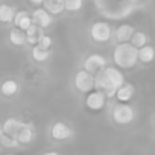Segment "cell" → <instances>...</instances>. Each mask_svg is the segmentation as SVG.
I'll return each mask as SVG.
<instances>
[{
	"label": "cell",
	"instance_id": "1",
	"mask_svg": "<svg viewBox=\"0 0 155 155\" xmlns=\"http://www.w3.org/2000/svg\"><path fill=\"white\" fill-rule=\"evenodd\" d=\"M125 84V76L117 67H105L94 74V90L104 93L108 97H114L116 90Z\"/></svg>",
	"mask_w": 155,
	"mask_h": 155
},
{
	"label": "cell",
	"instance_id": "2",
	"mask_svg": "<svg viewBox=\"0 0 155 155\" xmlns=\"http://www.w3.org/2000/svg\"><path fill=\"white\" fill-rule=\"evenodd\" d=\"M113 61L117 68H132L138 62L137 49L131 43H119L113 50Z\"/></svg>",
	"mask_w": 155,
	"mask_h": 155
},
{
	"label": "cell",
	"instance_id": "3",
	"mask_svg": "<svg viewBox=\"0 0 155 155\" xmlns=\"http://www.w3.org/2000/svg\"><path fill=\"white\" fill-rule=\"evenodd\" d=\"M111 117H113V120H114L117 125H129V123L135 119V111H134V108H132L131 105L117 102V104L113 107Z\"/></svg>",
	"mask_w": 155,
	"mask_h": 155
},
{
	"label": "cell",
	"instance_id": "4",
	"mask_svg": "<svg viewBox=\"0 0 155 155\" xmlns=\"http://www.w3.org/2000/svg\"><path fill=\"white\" fill-rule=\"evenodd\" d=\"M73 82H74V88L79 93H90L91 90H94V76L85 71L84 68L76 71Z\"/></svg>",
	"mask_w": 155,
	"mask_h": 155
},
{
	"label": "cell",
	"instance_id": "5",
	"mask_svg": "<svg viewBox=\"0 0 155 155\" xmlns=\"http://www.w3.org/2000/svg\"><path fill=\"white\" fill-rule=\"evenodd\" d=\"M90 37L96 43H108L111 38V26L107 21H96L90 28Z\"/></svg>",
	"mask_w": 155,
	"mask_h": 155
},
{
	"label": "cell",
	"instance_id": "6",
	"mask_svg": "<svg viewBox=\"0 0 155 155\" xmlns=\"http://www.w3.org/2000/svg\"><path fill=\"white\" fill-rule=\"evenodd\" d=\"M107 67V58L101 53H91L84 61V70L91 73L93 76Z\"/></svg>",
	"mask_w": 155,
	"mask_h": 155
},
{
	"label": "cell",
	"instance_id": "7",
	"mask_svg": "<svg viewBox=\"0 0 155 155\" xmlns=\"http://www.w3.org/2000/svg\"><path fill=\"white\" fill-rule=\"evenodd\" d=\"M107 104V96L97 90H91L90 93H87L85 97V107L90 111H101Z\"/></svg>",
	"mask_w": 155,
	"mask_h": 155
},
{
	"label": "cell",
	"instance_id": "8",
	"mask_svg": "<svg viewBox=\"0 0 155 155\" xmlns=\"http://www.w3.org/2000/svg\"><path fill=\"white\" fill-rule=\"evenodd\" d=\"M50 135L53 140L62 141V140H67L73 135V129L68 125H65L64 122H55L50 128Z\"/></svg>",
	"mask_w": 155,
	"mask_h": 155
},
{
	"label": "cell",
	"instance_id": "9",
	"mask_svg": "<svg viewBox=\"0 0 155 155\" xmlns=\"http://www.w3.org/2000/svg\"><path fill=\"white\" fill-rule=\"evenodd\" d=\"M31 18H32V23L37 25L38 28H41V29L49 28V26L52 25V21H53V17H52L46 9H43V8H37V9H34Z\"/></svg>",
	"mask_w": 155,
	"mask_h": 155
},
{
	"label": "cell",
	"instance_id": "10",
	"mask_svg": "<svg viewBox=\"0 0 155 155\" xmlns=\"http://www.w3.org/2000/svg\"><path fill=\"white\" fill-rule=\"evenodd\" d=\"M34 137H35V129H34L32 123L23 122V125L18 129L17 137H15V140L18 141V144H28V143H31L34 140Z\"/></svg>",
	"mask_w": 155,
	"mask_h": 155
},
{
	"label": "cell",
	"instance_id": "11",
	"mask_svg": "<svg viewBox=\"0 0 155 155\" xmlns=\"http://www.w3.org/2000/svg\"><path fill=\"white\" fill-rule=\"evenodd\" d=\"M134 93H135V88H134V85L132 84H123V85H120L117 90H116V94H114V97L117 99V102H120V104H128L132 97H134Z\"/></svg>",
	"mask_w": 155,
	"mask_h": 155
},
{
	"label": "cell",
	"instance_id": "12",
	"mask_svg": "<svg viewBox=\"0 0 155 155\" xmlns=\"http://www.w3.org/2000/svg\"><path fill=\"white\" fill-rule=\"evenodd\" d=\"M21 125H23L21 120H18V119H15V117H9V119H6V120L3 122L2 132L6 134V135H9V137H14V138H15L18 129L21 128Z\"/></svg>",
	"mask_w": 155,
	"mask_h": 155
},
{
	"label": "cell",
	"instance_id": "13",
	"mask_svg": "<svg viewBox=\"0 0 155 155\" xmlns=\"http://www.w3.org/2000/svg\"><path fill=\"white\" fill-rule=\"evenodd\" d=\"M12 21H14L15 28L20 29V31H23V32L32 25V18H31V14L28 11H18V12H15Z\"/></svg>",
	"mask_w": 155,
	"mask_h": 155
},
{
	"label": "cell",
	"instance_id": "14",
	"mask_svg": "<svg viewBox=\"0 0 155 155\" xmlns=\"http://www.w3.org/2000/svg\"><path fill=\"white\" fill-rule=\"evenodd\" d=\"M135 32L132 25H120L116 29V40L117 43H129L132 34Z\"/></svg>",
	"mask_w": 155,
	"mask_h": 155
},
{
	"label": "cell",
	"instance_id": "15",
	"mask_svg": "<svg viewBox=\"0 0 155 155\" xmlns=\"http://www.w3.org/2000/svg\"><path fill=\"white\" fill-rule=\"evenodd\" d=\"M43 9H46L50 15H59L64 11V0H44Z\"/></svg>",
	"mask_w": 155,
	"mask_h": 155
},
{
	"label": "cell",
	"instance_id": "16",
	"mask_svg": "<svg viewBox=\"0 0 155 155\" xmlns=\"http://www.w3.org/2000/svg\"><path fill=\"white\" fill-rule=\"evenodd\" d=\"M44 34V29H41V28H38L37 25H31L26 31H25V37H26V43H29L31 46H35L37 44V41H38V38L41 37Z\"/></svg>",
	"mask_w": 155,
	"mask_h": 155
},
{
	"label": "cell",
	"instance_id": "17",
	"mask_svg": "<svg viewBox=\"0 0 155 155\" xmlns=\"http://www.w3.org/2000/svg\"><path fill=\"white\" fill-rule=\"evenodd\" d=\"M153 56H155V50L150 44H146L140 49H137V59L143 64H149L153 61Z\"/></svg>",
	"mask_w": 155,
	"mask_h": 155
},
{
	"label": "cell",
	"instance_id": "18",
	"mask_svg": "<svg viewBox=\"0 0 155 155\" xmlns=\"http://www.w3.org/2000/svg\"><path fill=\"white\" fill-rule=\"evenodd\" d=\"M0 93H2V96L5 97H12L18 93V84L17 81L14 79H6L2 82V85H0Z\"/></svg>",
	"mask_w": 155,
	"mask_h": 155
},
{
	"label": "cell",
	"instance_id": "19",
	"mask_svg": "<svg viewBox=\"0 0 155 155\" xmlns=\"http://www.w3.org/2000/svg\"><path fill=\"white\" fill-rule=\"evenodd\" d=\"M31 55H32L34 61H37V62H44V61H47V59L50 58V49H43V47H40L38 44H35V46H32Z\"/></svg>",
	"mask_w": 155,
	"mask_h": 155
},
{
	"label": "cell",
	"instance_id": "20",
	"mask_svg": "<svg viewBox=\"0 0 155 155\" xmlns=\"http://www.w3.org/2000/svg\"><path fill=\"white\" fill-rule=\"evenodd\" d=\"M15 9L6 3L0 5V23H12Z\"/></svg>",
	"mask_w": 155,
	"mask_h": 155
},
{
	"label": "cell",
	"instance_id": "21",
	"mask_svg": "<svg viewBox=\"0 0 155 155\" xmlns=\"http://www.w3.org/2000/svg\"><path fill=\"white\" fill-rule=\"evenodd\" d=\"M9 43L12 44V46H23L25 43H26V37H25V32L23 31H20V29H17V28H14V29H11L9 31Z\"/></svg>",
	"mask_w": 155,
	"mask_h": 155
},
{
	"label": "cell",
	"instance_id": "22",
	"mask_svg": "<svg viewBox=\"0 0 155 155\" xmlns=\"http://www.w3.org/2000/svg\"><path fill=\"white\" fill-rule=\"evenodd\" d=\"M129 43L135 49H140V47H143V46L147 44V35L144 32H134L132 37H131V40H129Z\"/></svg>",
	"mask_w": 155,
	"mask_h": 155
},
{
	"label": "cell",
	"instance_id": "23",
	"mask_svg": "<svg viewBox=\"0 0 155 155\" xmlns=\"http://www.w3.org/2000/svg\"><path fill=\"white\" fill-rule=\"evenodd\" d=\"M84 6V0H64V9L68 12H78Z\"/></svg>",
	"mask_w": 155,
	"mask_h": 155
},
{
	"label": "cell",
	"instance_id": "24",
	"mask_svg": "<svg viewBox=\"0 0 155 155\" xmlns=\"http://www.w3.org/2000/svg\"><path fill=\"white\" fill-rule=\"evenodd\" d=\"M0 144L3 147H17L18 146V141L14 138V137H9L6 134H0Z\"/></svg>",
	"mask_w": 155,
	"mask_h": 155
},
{
	"label": "cell",
	"instance_id": "25",
	"mask_svg": "<svg viewBox=\"0 0 155 155\" xmlns=\"http://www.w3.org/2000/svg\"><path fill=\"white\" fill-rule=\"evenodd\" d=\"M37 44L40 46V47H43V49H50L52 47V44H53V40L49 37V35H46V34H43L40 38H38V41H37Z\"/></svg>",
	"mask_w": 155,
	"mask_h": 155
},
{
	"label": "cell",
	"instance_id": "26",
	"mask_svg": "<svg viewBox=\"0 0 155 155\" xmlns=\"http://www.w3.org/2000/svg\"><path fill=\"white\" fill-rule=\"evenodd\" d=\"M43 2L44 0H29V3L34 5V6H40V5H43Z\"/></svg>",
	"mask_w": 155,
	"mask_h": 155
},
{
	"label": "cell",
	"instance_id": "27",
	"mask_svg": "<svg viewBox=\"0 0 155 155\" xmlns=\"http://www.w3.org/2000/svg\"><path fill=\"white\" fill-rule=\"evenodd\" d=\"M44 155H59L58 152H55V150H50V152H46Z\"/></svg>",
	"mask_w": 155,
	"mask_h": 155
},
{
	"label": "cell",
	"instance_id": "28",
	"mask_svg": "<svg viewBox=\"0 0 155 155\" xmlns=\"http://www.w3.org/2000/svg\"><path fill=\"white\" fill-rule=\"evenodd\" d=\"M6 155H12V153H6Z\"/></svg>",
	"mask_w": 155,
	"mask_h": 155
},
{
	"label": "cell",
	"instance_id": "29",
	"mask_svg": "<svg viewBox=\"0 0 155 155\" xmlns=\"http://www.w3.org/2000/svg\"><path fill=\"white\" fill-rule=\"evenodd\" d=\"M0 134H2V131H0Z\"/></svg>",
	"mask_w": 155,
	"mask_h": 155
}]
</instances>
